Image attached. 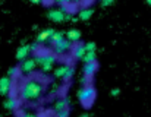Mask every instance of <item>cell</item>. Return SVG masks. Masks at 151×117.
Returning a JSON list of instances; mask_svg holds the SVG:
<instances>
[{
    "label": "cell",
    "instance_id": "18",
    "mask_svg": "<svg viewBox=\"0 0 151 117\" xmlns=\"http://www.w3.org/2000/svg\"><path fill=\"white\" fill-rule=\"evenodd\" d=\"M97 58V56H96V51H91V53H85V56H84V61L85 63H93V61H97L96 60Z\"/></svg>",
    "mask_w": 151,
    "mask_h": 117
},
{
    "label": "cell",
    "instance_id": "3",
    "mask_svg": "<svg viewBox=\"0 0 151 117\" xmlns=\"http://www.w3.org/2000/svg\"><path fill=\"white\" fill-rule=\"evenodd\" d=\"M94 98H96V89L93 85H87L78 91V100L84 107H91L90 104L94 101Z\"/></svg>",
    "mask_w": 151,
    "mask_h": 117
},
{
    "label": "cell",
    "instance_id": "15",
    "mask_svg": "<svg viewBox=\"0 0 151 117\" xmlns=\"http://www.w3.org/2000/svg\"><path fill=\"white\" fill-rule=\"evenodd\" d=\"M72 51H73V57L75 58H84L85 56V49H84V46H79V44H76V46H73L72 47Z\"/></svg>",
    "mask_w": 151,
    "mask_h": 117
},
{
    "label": "cell",
    "instance_id": "24",
    "mask_svg": "<svg viewBox=\"0 0 151 117\" xmlns=\"http://www.w3.org/2000/svg\"><path fill=\"white\" fill-rule=\"evenodd\" d=\"M21 117H38V116H35V114H32V113H25V114H22Z\"/></svg>",
    "mask_w": 151,
    "mask_h": 117
},
{
    "label": "cell",
    "instance_id": "7",
    "mask_svg": "<svg viewBox=\"0 0 151 117\" xmlns=\"http://www.w3.org/2000/svg\"><path fill=\"white\" fill-rule=\"evenodd\" d=\"M12 85H13L12 79L7 78V76H3V78L0 79V94H1V95H7V94L12 91Z\"/></svg>",
    "mask_w": 151,
    "mask_h": 117
},
{
    "label": "cell",
    "instance_id": "4",
    "mask_svg": "<svg viewBox=\"0 0 151 117\" xmlns=\"http://www.w3.org/2000/svg\"><path fill=\"white\" fill-rule=\"evenodd\" d=\"M47 18L53 22H63V21H69L70 15L66 13L65 7H56V9H50L47 12Z\"/></svg>",
    "mask_w": 151,
    "mask_h": 117
},
{
    "label": "cell",
    "instance_id": "6",
    "mask_svg": "<svg viewBox=\"0 0 151 117\" xmlns=\"http://www.w3.org/2000/svg\"><path fill=\"white\" fill-rule=\"evenodd\" d=\"M72 47H73V46H72V43H69L66 38H65V40H62L60 43H57L56 46H53V49H54V53H56V54H65V53H66V51H69Z\"/></svg>",
    "mask_w": 151,
    "mask_h": 117
},
{
    "label": "cell",
    "instance_id": "25",
    "mask_svg": "<svg viewBox=\"0 0 151 117\" xmlns=\"http://www.w3.org/2000/svg\"><path fill=\"white\" fill-rule=\"evenodd\" d=\"M79 117H90L88 114H82V116H79Z\"/></svg>",
    "mask_w": 151,
    "mask_h": 117
},
{
    "label": "cell",
    "instance_id": "5",
    "mask_svg": "<svg viewBox=\"0 0 151 117\" xmlns=\"http://www.w3.org/2000/svg\"><path fill=\"white\" fill-rule=\"evenodd\" d=\"M35 67H37L35 58L29 57V58H25L24 61H21V67H19V70H21V72H24V73H31Z\"/></svg>",
    "mask_w": 151,
    "mask_h": 117
},
{
    "label": "cell",
    "instance_id": "21",
    "mask_svg": "<svg viewBox=\"0 0 151 117\" xmlns=\"http://www.w3.org/2000/svg\"><path fill=\"white\" fill-rule=\"evenodd\" d=\"M73 73H75V70H73V67L70 66L69 67V70H68V73H66V76H65V79L63 81H69V79H72V76H73Z\"/></svg>",
    "mask_w": 151,
    "mask_h": 117
},
{
    "label": "cell",
    "instance_id": "8",
    "mask_svg": "<svg viewBox=\"0 0 151 117\" xmlns=\"http://www.w3.org/2000/svg\"><path fill=\"white\" fill-rule=\"evenodd\" d=\"M31 53V47H29V44H27V46H21L18 50H16V58L19 60V61H24L25 58H28V54Z\"/></svg>",
    "mask_w": 151,
    "mask_h": 117
},
{
    "label": "cell",
    "instance_id": "11",
    "mask_svg": "<svg viewBox=\"0 0 151 117\" xmlns=\"http://www.w3.org/2000/svg\"><path fill=\"white\" fill-rule=\"evenodd\" d=\"M53 34H54V29H51V28H47V29L41 31V32L37 35V44H38V43H46V41H49Z\"/></svg>",
    "mask_w": 151,
    "mask_h": 117
},
{
    "label": "cell",
    "instance_id": "19",
    "mask_svg": "<svg viewBox=\"0 0 151 117\" xmlns=\"http://www.w3.org/2000/svg\"><path fill=\"white\" fill-rule=\"evenodd\" d=\"M84 49H85L87 53L96 51V43H87V44H84Z\"/></svg>",
    "mask_w": 151,
    "mask_h": 117
},
{
    "label": "cell",
    "instance_id": "26",
    "mask_svg": "<svg viewBox=\"0 0 151 117\" xmlns=\"http://www.w3.org/2000/svg\"><path fill=\"white\" fill-rule=\"evenodd\" d=\"M147 3H148V4H150V6H151V0H148V1H147Z\"/></svg>",
    "mask_w": 151,
    "mask_h": 117
},
{
    "label": "cell",
    "instance_id": "10",
    "mask_svg": "<svg viewBox=\"0 0 151 117\" xmlns=\"http://www.w3.org/2000/svg\"><path fill=\"white\" fill-rule=\"evenodd\" d=\"M97 69H99L97 61L85 63V64H84V75H85V78H91V76H94V73L97 72Z\"/></svg>",
    "mask_w": 151,
    "mask_h": 117
},
{
    "label": "cell",
    "instance_id": "12",
    "mask_svg": "<svg viewBox=\"0 0 151 117\" xmlns=\"http://www.w3.org/2000/svg\"><path fill=\"white\" fill-rule=\"evenodd\" d=\"M68 106H69V101H68L66 98H60V100L56 101L54 110H56V113H62V111H65V110H69Z\"/></svg>",
    "mask_w": 151,
    "mask_h": 117
},
{
    "label": "cell",
    "instance_id": "13",
    "mask_svg": "<svg viewBox=\"0 0 151 117\" xmlns=\"http://www.w3.org/2000/svg\"><path fill=\"white\" fill-rule=\"evenodd\" d=\"M69 67H70L69 64H62V66L56 67V70H54V76H56V78H59V79H65V76H66V73H68Z\"/></svg>",
    "mask_w": 151,
    "mask_h": 117
},
{
    "label": "cell",
    "instance_id": "17",
    "mask_svg": "<svg viewBox=\"0 0 151 117\" xmlns=\"http://www.w3.org/2000/svg\"><path fill=\"white\" fill-rule=\"evenodd\" d=\"M18 106H19V103H18V100L13 98V97H10V98H7V100L4 101V107H6L7 110H16Z\"/></svg>",
    "mask_w": 151,
    "mask_h": 117
},
{
    "label": "cell",
    "instance_id": "16",
    "mask_svg": "<svg viewBox=\"0 0 151 117\" xmlns=\"http://www.w3.org/2000/svg\"><path fill=\"white\" fill-rule=\"evenodd\" d=\"M62 40H65V34L60 32V31H54V34L51 35V38L49 40V43H50L51 46H56V44L60 43Z\"/></svg>",
    "mask_w": 151,
    "mask_h": 117
},
{
    "label": "cell",
    "instance_id": "1",
    "mask_svg": "<svg viewBox=\"0 0 151 117\" xmlns=\"http://www.w3.org/2000/svg\"><path fill=\"white\" fill-rule=\"evenodd\" d=\"M43 91H44V86L38 81L29 79L22 83V86L19 89V97L24 101H35L43 95Z\"/></svg>",
    "mask_w": 151,
    "mask_h": 117
},
{
    "label": "cell",
    "instance_id": "22",
    "mask_svg": "<svg viewBox=\"0 0 151 117\" xmlns=\"http://www.w3.org/2000/svg\"><path fill=\"white\" fill-rule=\"evenodd\" d=\"M110 4H113V0H103L100 3L101 7H107V6H110Z\"/></svg>",
    "mask_w": 151,
    "mask_h": 117
},
{
    "label": "cell",
    "instance_id": "14",
    "mask_svg": "<svg viewBox=\"0 0 151 117\" xmlns=\"http://www.w3.org/2000/svg\"><path fill=\"white\" fill-rule=\"evenodd\" d=\"M93 13H94L93 9H90V7H84V9H81V10L78 12V18H79L81 21H88V19L93 16Z\"/></svg>",
    "mask_w": 151,
    "mask_h": 117
},
{
    "label": "cell",
    "instance_id": "23",
    "mask_svg": "<svg viewBox=\"0 0 151 117\" xmlns=\"http://www.w3.org/2000/svg\"><path fill=\"white\" fill-rule=\"evenodd\" d=\"M119 92H120V89H119V88H116V89H111V95H119Z\"/></svg>",
    "mask_w": 151,
    "mask_h": 117
},
{
    "label": "cell",
    "instance_id": "2",
    "mask_svg": "<svg viewBox=\"0 0 151 117\" xmlns=\"http://www.w3.org/2000/svg\"><path fill=\"white\" fill-rule=\"evenodd\" d=\"M35 63L37 66H40V69L46 73L50 72L53 69V64L56 63V54L53 53H41V54H35Z\"/></svg>",
    "mask_w": 151,
    "mask_h": 117
},
{
    "label": "cell",
    "instance_id": "20",
    "mask_svg": "<svg viewBox=\"0 0 151 117\" xmlns=\"http://www.w3.org/2000/svg\"><path fill=\"white\" fill-rule=\"evenodd\" d=\"M19 72H21V70H19V67H12V69L9 70V75H7V78H10V79H12V78L18 76V75H19Z\"/></svg>",
    "mask_w": 151,
    "mask_h": 117
},
{
    "label": "cell",
    "instance_id": "9",
    "mask_svg": "<svg viewBox=\"0 0 151 117\" xmlns=\"http://www.w3.org/2000/svg\"><path fill=\"white\" fill-rule=\"evenodd\" d=\"M65 38L69 41V43H78L81 40V31L79 29H69L66 34H65Z\"/></svg>",
    "mask_w": 151,
    "mask_h": 117
}]
</instances>
